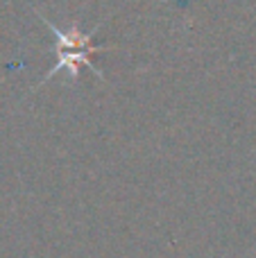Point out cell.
<instances>
[{
    "label": "cell",
    "mask_w": 256,
    "mask_h": 258,
    "mask_svg": "<svg viewBox=\"0 0 256 258\" xmlns=\"http://www.w3.org/2000/svg\"><path fill=\"white\" fill-rule=\"evenodd\" d=\"M41 21L50 27V32H52L54 41H57V45H59L57 61H54V66L50 68L48 75L41 80V84H43V82H48L52 75H57L59 71H63V68L68 71V75H71L73 80H77V75H80V66L91 68L95 75H100L98 66L93 63V52H100V50H104L107 45H104V43H95L93 36L80 34L77 25H73L71 32H63V30H59L54 23H50L45 16H41Z\"/></svg>",
    "instance_id": "6da1fadb"
}]
</instances>
